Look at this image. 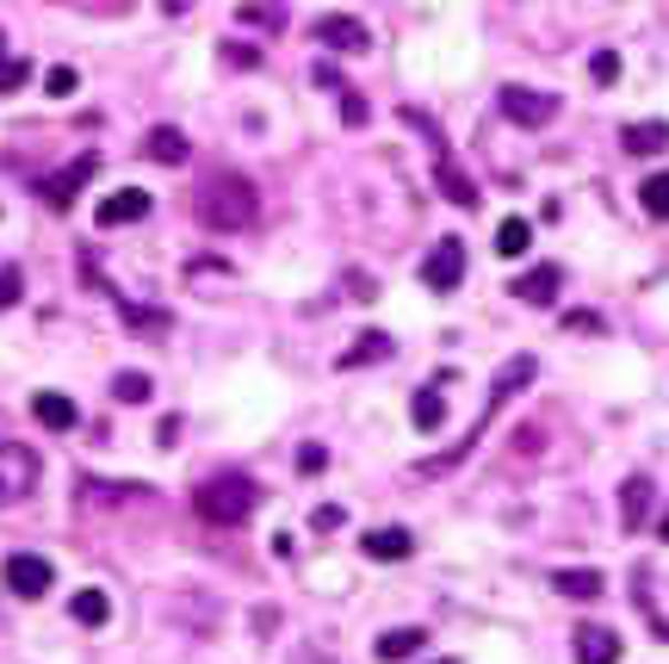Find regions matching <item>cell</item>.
I'll return each mask as SVG.
<instances>
[{
    "mask_svg": "<svg viewBox=\"0 0 669 664\" xmlns=\"http://www.w3.org/2000/svg\"><path fill=\"white\" fill-rule=\"evenodd\" d=\"M137 218H149V193H143V187H118V193H106V199H100V224H106V230H118V224H137Z\"/></svg>",
    "mask_w": 669,
    "mask_h": 664,
    "instance_id": "30bf717a",
    "label": "cell"
},
{
    "mask_svg": "<svg viewBox=\"0 0 669 664\" xmlns=\"http://www.w3.org/2000/svg\"><path fill=\"white\" fill-rule=\"evenodd\" d=\"M421 646H428V633H421V627H390V633H378V658H385V664L416 658Z\"/></svg>",
    "mask_w": 669,
    "mask_h": 664,
    "instance_id": "ac0fdd59",
    "label": "cell"
},
{
    "mask_svg": "<svg viewBox=\"0 0 669 664\" xmlns=\"http://www.w3.org/2000/svg\"><path fill=\"white\" fill-rule=\"evenodd\" d=\"M385 354H390V335L385 330H366L354 349L342 354V366H373V361H385Z\"/></svg>",
    "mask_w": 669,
    "mask_h": 664,
    "instance_id": "cb8c5ba5",
    "label": "cell"
},
{
    "mask_svg": "<svg viewBox=\"0 0 669 664\" xmlns=\"http://www.w3.org/2000/svg\"><path fill=\"white\" fill-rule=\"evenodd\" d=\"M187 7H192V0H161V13H168V19H180Z\"/></svg>",
    "mask_w": 669,
    "mask_h": 664,
    "instance_id": "8d00e7d4",
    "label": "cell"
},
{
    "mask_svg": "<svg viewBox=\"0 0 669 664\" xmlns=\"http://www.w3.org/2000/svg\"><path fill=\"white\" fill-rule=\"evenodd\" d=\"M496 106H502V118H509V125H521V131H545L552 118H558V94H545V87H521V81H509V87H502Z\"/></svg>",
    "mask_w": 669,
    "mask_h": 664,
    "instance_id": "3957f363",
    "label": "cell"
},
{
    "mask_svg": "<svg viewBox=\"0 0 669 664\" xmlns=\"http://www.w3.org/2000/svg\"><path fill=\"white\" fill-rule=\"evenodd\" d=\"M620 143H626V156H663V149H669V125H663V118H638V125L620 131Z\"/></svg>",
    "mask_w": 669,
    "mask_h": 664,
    "instance_id": "2e32d148",
    "label": "cell"
},
{
    "mask_svg": "<svg viewBox=\"0 0 669 664\" xmlns=\"http://www.w3.org/2000/svg\"><path fill=\"white\" fill-rule=\"evenodd\" d=\"M125 317H130V330H156V335H168V323H174L168 311H137V304H125Z\"/></svg>",
    "mask_w": 669,
    "mask_h": 664,
    "instance_id": "f1b7e54d",
    "label": "cell"
},
{
    "mask_svg": "<svg viewBox=\"0 0 669 664\" xmlns=\"http://www.w3.org/2000/svg\"><path fill=\"white\" fill-rule=\"evenodd\" d=\"M75 87H81V75H75L69 63H63V69H50V75H44V94H50V100H69Z\"/></svg>",
    "mask_w": 669,
    "mask_h": 664,
    "instance_id": "83f0119b",
    "label": "cell"
},
{
    "mask_svg": "<svg viewBox=\"0 0 669 664\" xmlns=\"http://www.w3.org/2000/svg\"><path fill=\"white\" fill-rule=\"evenodd\" d=\"M19 292H25V273H19V268H0V311H7V304H19Z\"/></svg>",
    "mask_w": 669,
    "mask_h": 664,
    "instance_id": "4dcf8cb0",
    "label": "cell"
},
{
    "mask_svg": "<svg viewBox=\"0 0 669 664\" xmlns=\"http://www.w3.org/2000/svg\"><path fill=\"white\" fill-rule=\"evenodd\" d=\"M0 50H7V38H0Z\"/></svg>",
    "mask_w": 669,
    "mask_h": 664,
    "instance_id": "f35d334b",
    "label": "cell"
},
{
    "mask_svg": "<svg viewBox=\"0 0 669 664\" xmlns=\"http://www.w3.org/2000/svg\"><path fill=\"white\" fill-rule=\"evenodd\" d=\"M223 63H236V69H254V63H261V50H249V44H223Z\"/></svg>",
    "mask_w": 669,
    "mask_h": 664,
    "instance_id": "836d02e7",
    "label": "cell"
},
{
    "mask_svg": "<svg viewBox=\"0 0 669 664\" xmlns=\"http://www.w3.org/2000/svg\"><path fill=\"white\" fill-rule=\"evenodd\" d=\"M552 590H558V596H571V602H595L607 590V578L602 571H589V566H571V571H552Z\"/></svg>",
    "mask_w": 669,
    "mask_h": 664,
    "instance_id": "9a60e30c",
    "label": "cell"
},
{
    "mask_svg": "<svg viewBox=\"0 0 669 664\" xmlns=\"http://www.w3.org/2000/svg\"><path fill=\"white\" fill-rule=\"evenodd\" d=\"M254 218H261V193H254L249 175H211L199 187V224L205 230L236 237V230H249Z\"/></svg>",
    "mask_w": 669,
    "mask_h": 664,
    "instance_id": "6da1fadb",
    "label": "cell"
},
{
    "mask_svg": "<svg viewBox=\"0 0 669 664\" xmlns=\"http://www.w3.org/2000/svg\"><path fill=\"white\" fill-rule=\"evenodd\" d=\"M409 423H416L421 435H435V428L447 423V397H440L435 385H428V392H416V397H409Z\"/></svg>",
    "mask_w": 669,
    "mask_h": 664,
    "instance_id": "ffe728a7",
    "label": "cell"
},
{
    "mask_svg": "<svg viewBox=\"0 0 669 664\" xmlns=\"http://www.w3.org/2000/svg\"><path fill=\"white\" fill-rule=\"evenodd\" d=\"M638 206L651 211V218H669V168H663V175H645V187H638Z\"/></svg>",
    "mask_w": 669,
    "mask_h": 664,
    "instance_id": "d4e9b609",
    "label": "cell"
},
{
    "mask_svg": "<svg viewBox=\"0 0 669 664\" xmlns=\"http://www.w3.org/2000/svg\"><path fill=\"white\" fill-rule=\"evenodd\" d=\"M527 249H533V224L527 218H502L496 224V255L514 261V255H527Z\"/></svg>",
    "mask_w": 669,
    "mask_h": 664,
    "instance_id": "603a6c76",
    "label": "cell"
},
{
    "mask_svg": "<svg viewBox=\"0 0 669 664\" xmlns=\"http://www.w3.org/2000/svg\"><path fill=\"white\" fill-rule=\"evenodd\" d=\"M50 584H56L50 559H38V553H13V559H7V590H13V596L38 602V596H50Z\"/></svg>",
    "mask_w": 669,
    "mask_h": 664,
    "instance_id": "8992f818",
    "label": "cell"
},
{
    "mask_svg": "<svg viewBox=\"0 0 669 664\" xmlns=\"http://www.w3.org/2000/svg\"><path fill=\"white\" fill-rule=\"evenodd\" d=\"M316 32V44H328V50H342V56H359V50H373V32L359 25V19H347V13H323L311 25Z\"/></svg>",
    "mask_w": 669,
    "mask_h": 664,
    "instance_id": "52a82bcc",
    "label": "cell"
},
{
    "mask_svg": "<svg viewBox=\"0 0 669 664\" xmlns=\"http://www.w3.org/2000/svg\"><path fill=\"white\" fill-rule=\"evenodd\" d=\"M236 19H242V25H254V32H280V25H285V7H280V0H242V7H236Z\"/></svg>",
    "mask_w": 669,
    "mask_h": 664,
    "instance_id": "7402d4cb",
    "label": "cell"
},
{
    "mask_svg": "<svg viewBox=\"0 0 669 664\" xmlns=\"http://www.w3.org/2000/svg\"><path fill=\"white\" fill-rule=\"evenodd\" d=\"M342 118L347 125H366V100H359L354 87H342Z\"/></svg>",
    "mask_w": 669,
    "mask_h": 664,
    "instance_id": "1f68e13d",
    "label": "cell"
},
{
    "mask_svg": "<svg viewBox=\"0 0 669 664\" xmlns=\"http://www.w3.org/2000/svg\"><path fill=\"white\" fill-rule=\"evenodd\" d=\"M32 416L44 428H75V397H63V392H38L32 397Z\"/></svg>",
    "mask_w": 669,
    "mask_h": 664,
    "instance_id": "d6986e66",
    "label": "cell"
},
{
    "mask_svg": "<svg viewBox=\"0 0 669 664\" xmlns=\"http://www.w3.org/2000/svg\"><path fill=\"white\" fill-rule=\"evenodd\" d=\"M359 547H366V559H378V566H397V559L416 553V535H409V528H373Z\"/></svg>",
    "mask_w": 669,
    "mask_h": 664,
    "instance_id": "5bb4252c",
    "label": "cell"
},
{
    "mask_svg": "<svg viewBox=\"0 0 669 664\" xmlns=\"http://www.w3.org/2000/svg\"><path fill=\"white\" fill-rule=\"evenodd\" d=\"M254 504H261V490H254V478H242V473H218V478H205V485L192 490V509H199L211 528L249 522Z\"/></svg>",
    "mask_w": 669,
    "mask_h": 664,
    "instance_id": "7a4b0ae2",
    "label": "cell"
},
{
    "mask_svg": "<svg viewBox=\"0 0 669 664\" xmlns=\"http://www.w3.org/2000/svg\"><path fill=\"white\" fill-rule=\"evenodd\" d=\"M435 187L447 193L452 206H466V211L478 206V187H471V175H459V162H452L447 149H440V162H435Z\"/></svg>",
    "mask_w": 669,
    "mask_h": 664,
    "instance_id": "e0dca14e",
    "label": "cell"
},
{
    "mask_svg": "<svg viewBox=\"0 0 669 664\" xmlns=\"http://www.w3.org/2000/svg\"><path fill=\"white\" fill-rule=\"evenodd\" d=\"M459 280H466V242L440 237L435 249H428V261H421V286H428V292H452Z\"/></svg>",
    "mask_w": 669,
    "mask_h": 664,
    "instance_id": "5b68a950",
    "label": "cell"
},
{
    "mask_svg": "<svg viewBox=\"0 0 669 664\" xmlns=\"http://www.w3.org/2000/svg\"><path fill=\"white\" fill-rule=\"evenodd\" d=\"M558 286H564V268H552V261H540V268H527V273H521V280L509 286V292H514V299H521V304H552V299H558Z\"/></svg>",
    "mask_w": 669,
    "mask_h": 664,
    "instance_id": "8fae6325",
    "label": "cell"
},
{
    "mask_svg": "<svg viewBox=\"0 0 669 664\" xmlns=\"http://www.w3.org/2000/svg\"><path fill=\"white\" fill-rule=\"evenodd\" d=\"M94 175H100V156H94V149H87V156H75V162H69V168H63V175H56V180H44V199H50V206H56V211H69V206H75V193L87 187V180H94Z\"/></svg>",
    "mask_w": 669,
    "mask_h": 664,
    "instance_id": "ba28073f",
    "label": "cell"
},
{
    "mask_svg": "<svg viewBox=\"0 0 669 664\" xmlns=\"http://www.w3.org/2000/svg\"><path fill=\"white\" fill-rule=\"evenodd\" d=\"M38 490V454L19 442H0V504H25Z\"/></svg>",
    "mask_w": 669,
    "mask_h": 664,
    "instance_id": "277c9868",
    "label": "cell"
},
{
    "mask_svg": "<svg viewBox=\"0 0 669 664\" xmlns=\"http://www.w3.org/2000/svg\"><path fill=\"white\" fill-rule=\"evenodd\" d=\"M311 528H316V535H335V528H342V509H335V504H323V509L311 516Z\"/></svg>",
    "mask_w": 669,
    "mask_h": 664,
    "instance_id": "d590c367",
    "label": "cell"
},
{
    "mask_svg": "<svg viewBox=\"0 0 669 664\" xmlns=\"http://www.w3.org/2000/svg\"><path fill=\"white\" fill-rule=\"evenodd\" d=\"M32 81V63H0V94H19Z\"/></svg>",
    "mask_w": 669,
    "mask_h": 664,
    "instance_id": "f546056e",
    "label": "cell"
},
{
    "mask_svg": "<svg viewBox=\"0 0 669 664\" xmlns=\"http://www.w3.org/2000/svg\"><path fill=\"white\" fill-rule=\"evenodd\" d=\"M589 81H595V87H614V81H620V56H614V50H595V56H589Z\"/></svg>",
    "mask_w": 669,
    "mask_h": 664,
    "instance_id": "4316f807",
    "label": "cell"
},
{
    "mask_svg": "<svg viewBox=\"0 0 669 664\" xmlns=\"http://www.w3.org/2000/svg\"><path fill=\"white\" fill-rule=\"evenodd\" d=\"M651 497H657V485L645 473H633L620 485V528H626V535H638V528H645V516H651Z\"/></svg>",
    "mask_w": 669,
    "mask_h": 664,
    "instance_id": "7c38bea8",
    "label": "cell"
},
{
    "mask_svg": "<svg viewBox=\"0 0 669 664\" xmlns=\"http://www.w3.org/2000/svg\"><path fill=\"white\" fill-rule=\"evenodd\" d=\"M69 615H75L81 627H106V621H112V596H106V590H75Z\"/></svg>",
    "mask_w": 669,
    "mask_h": 664,
    "instance_id": "44dd1931",
    "label": "cell"
},
{
    "mask_svg": "<svg viewBox=\"0 0 669 664\" xmlns=\"http://www.w3.org/2000/svg\"><path fill=\"white\" fill-rule=\"evenodd\" d=\"M149 392H156V385L143 380V373H118V380H112V397H118V404H143Z\"/></svg>",
    "mask_w": 669,
    "mask_h": 664,
    "instance_id": "484cf974",
    "label": "cell"
},
{
    "mask_svg": "<svg viewBox=\"0 0 669 664\" xmlns=\"http://www.w3.org/2000/svg\"><path fill=\"white\" fill-rule=\"evenodd\" d=\"M571 640H576V664H620V633H614V627H595V621H583Z\"/></svg>",
    "mask_w": 669,
    "mask_h": 664,
    "instance_id": "9c48e42d",
    "label": "cell"
},
{
    "mask_svg": "<svg viewBox=\"0 0 669 664\" xmlns=\"http://www.w3.org/2000/svg\"><path fill=\"white\" fill-rule=\"evenodd\" d=\"M435 664H452V658H435Z\"/></svg>",
    "mask_w": 669,
    "mask_h": 664,
    "instance_id": "74e56055",
    "label": "cell"
},
{
    "mask_svg": "<svg viewBox=\"0 0 669 664\" xmlns=\"http://www.w3.org/2000/svg\"><path fill=\"white\" fill-rule=\"evenodd\" d=\"M323 466H328V454H323V447H297V473H323Z\"/></svg>",
    "mask_w": 669,
    "mask_h": 664,
    "instance_id": "d6a6232c",
    "label": "cell"
},
{
    "mask_svg": "<svg viewBox=\"0 0 669 664\" xmlns=\"http://www.w3.org/2000/svg\"><path fill=\"white\" fill-rule=\"evenodd\" d=\"M564 330H583V335H602V317H595V311H571V317H564Z\"/></svg>",
    "mask_w": 669,
    "mask_h": 664,
    "instance_id": "e575fe53",
    "label": "cell"
},
{
    "mask_svg": "<svg viewBox=\"0 0 669 664\" xmlns=\"http://www.w3.org/2000/svg\"><path fill=\"white\" fill-rule=\"evenodd\" d=\"M143 156H149V162H161V168H180V162L192 156V143H187V131L156 125L149 137H143Z\"/></svg>",
    "mask_w": 669,
    "mask_h": 664,
    "instance_id": "4fadbf2b",
    "label": "cell"
}]
</instances>
